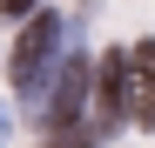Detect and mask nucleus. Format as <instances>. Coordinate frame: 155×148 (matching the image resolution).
<instances>
[{
    "instance_id": "obj_5",
    "label": "nucleus",
    "mask_w": 155,
    "mask_h": 148,
    "mask_svg": "<svg viewBox=\"0 0 155 148\" xmlns=\"http://www.w3.org/2000/svg\"><path fill=\"white\" fill-rule=\"evenodd\" d=\"M34 7V0H0V14H27Z\"/></svg>"
},
{
    "instance_id": "obj_2",
    "label": "nucleus",
    "mask_w": 155,
    "mask_h": 148,
    "mask_svg": "<svg viewBox=\"0 0 155 148\" xmlns=\"http://www.w3.org/2000/svg\"><path fill=\"white\" fill-rule=\"evenodd\" d=\"M128 121H142V128H155V40H142L135 54H128Z\"/></svg>"
},
{
    "instance_id": "obj_4",
    "label": "nucleus",
    "mask_w": 155,
    "mask_h": 148,
    "mask_svg": "<svg viewBox=\"0 0 155 148\" xmlns=\"http://www.w3.org/2000/svg\"><path fill=\"white\" fill-rule=\"evenodd\" d=\"M47 148H94V141H88L81 128H74V135H47Z\"/></svg>"
},
{
    "instance_id": "obj_1",
    "label": "nucleus",
    "mask_w": 155,
    "mask_h": 148,
    "mask_svg": "<svg viewBox=\"0 0 155 148\" xmlns=\"http://www.w3.org/2000/svg\"><path fill=\"white\" fill-rule=\"evenodd\" d=\"M128 54H101L94 67V128H115V121L128 114Z\"/></svg>"
},
{
    "instance_id": "obj_3",
    "label": "nucleus",
    "mask_w": 155,
    "mask_h": 148,
    "mask_svg": "<svg viewBox=\"0 0 155 148\" xmlns=\"http://www.w3.org/2000/svg\"><path fill=\"white\" fill-rule=\"evenodd\" d=\"M54 40H61L54 14L34 20V27L20 34V47H14V88H34V74H41V61H47V54H54Z\"/></svg>"
}]
</instances>
